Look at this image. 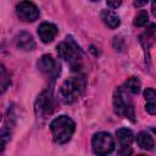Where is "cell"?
Listing matches in <instances>:
<instances>
[{
  "label": "cell",
  "instance_id": "obj_1",
  "mask_svg": "<svg viewBox=\"0 0 156 156\" xmlns=\"http://www.w3.org/2000/svg\"><path fill=\"white\" fill-rule=\"evenodd\" d=\"M85 90V79L83 76H72L66 79L60 88V98L65 104L76 102Z\"/></svg>",
  "mask_w": 156,
  "mask_h": 156
},
{
  "label": "cell",
  "instance_id": "obj_2",
  "mask_svg": "<svg viewBox=\"0 0 156 156\" xmlns=\"http://www.w3.org/2000/svg\"><path fill=\"white\" fill-rule=\"evenodd\" d=\"M50 129L54 140L57 144H65L71 140L76 129V124L68 116H58L50 123Z\"/></svg>",
  "mask_w": 156,
  "mask_h": 156
},
{
  "label": "cell",
  "instance_id": "obj_3",
  "mask_svg": "<svg viewBox=\"0 0 156 156\" xmlns=\"http://www.w3.org/2000/svg\"><path fill=\"white\" fill-rule=\"evenodd\" d=\"M66 39V41L57 45V54L61 58L69 62L74 69H78L80 66V50L71 37H67Z\"/></svg>",
  "mask_w": 156,
  "mask_h": 156
},
{
  "label": "cell",
  "instance_id": "obj_4",
  "mask_svg": "<svg viewBox=\"0 0 156 156\" xmlns=\"http://www.w3.org/2000/svg\"><path fill=\"white\" fill-rule=\"evenodd\" d=\"M113 106H115V111L121 115L124 116L127 118H129L130 121H134L135 118V113H134V105L132 99L128 96L127 91L123 88H117V90L115 91L113 95Z\"/></svg>",
  "mask_w": 156,
  "mask_h": 156
},
{
  "label": "cell",
  "instance_id": "obj_5",
  "mask_svg": "<svg viewBox=\"0 0 156 156\" xmlns=\"http://www.w3.org/2000/svg\"><path fill=\"white\" fill-rule=\"evenodd\" d=\"M93 150L98 156H106L115 149V140L107 132H99L93 136Z\"/></svg>",
  "mask_w": 156,
  "mask_h": 156
},
{
  "label": "cell",
  "instance_id": "obj_6",
  "mask_svg": "<svg viewBox=\"0 0 156 156\" xmlns=\"http://www.w3.org/2000/svg\"><path fill=\"white\" fill-rule=\"evenodd\" d=\"M16 12L20 20L24 22H34L39 17V10L30 1H21L16 6Z\"/></svg>",
  "mask_w": 156,
  "mask_h": 156
},
{
  "label": "cell",
  "instance_id": "obj_7",
  "mask_svg": "<svg viewBox=\"0 0 156 156\" xmlns=\"http://www.w3.org/2000/svg\"><path fill=\"white\" fill-rule=\"evenodd\" d=\"M38 68L41 73L48 76L49 78H56L60 73V65L58 62L50 55H43L38 61Z\"/></svg>",
  "mask_w": 156,
  "mask_h": 156
},
{
  "label": "cell",
  "instance_id": "obj_8",
  "mask_svg": "<svg viewBox=\"0 0 156 156\" xmlns=\"http://www.w3.org/2000/svg\"><path fill=\"white\" fill-rule=\"evenodd\" d=\"M35 111L37 113L45 118L48 116H50L54 111V100H52V95L50 91H43L38 99H37V102H35Z\"/></svg>",
  "mask_w": 156,
  "mask_h": 156
},
{
  "label": "cell",
  "instance_id": "obj_9",
  "mask_svg": "<svg viewBox=\"0 0 156 156\" xmlns=\"http://www.w3.org/2000/svg\"><path fill=\"white\" fill-rule=\"evenodd\" d=\"M38 34L41 39V41L44 43H50L55 39L56 34H57V27L52 23L49 22H44L39 26L38 28Z\"/></svg>",
  "mask_w": 156,
  "mask_h": 156
},
{
  "label": "cell",
  "instance_id": "obj_10",
  "mask_svg": "<svg viewBox=\"0 0 156 156\" xmlns=\"http://www.w3.org/2000/svg\"><path fill=\"white\" fill-rule=\"evenodd\" d=\"M15 41H16V46L23 51H30L35 48L34 39L28 32H20L16 35Z\"/></svg>",
  "mask_w": 156,
  "mask_h": 156
},
{
  "label": "cell",
  "instance_id": "obj_11",
  "mask_svg": "<svg viewBox=\"0 0 156 156\" xmlns=\"http://www.w3.org/2000/svg\"><path fill=\"white\" fill-rule=\"evenodd\" d=\"M116 135H117V141H118V145L121 146V149L128 147L133 141V133H132V130H129L127 128L118 129L116 132Z\"/></svg>",
  "mask_w": 156,
  "mask_h": 156
},
{
  "label": "cell",
  "instance_id": "obj_12",
  "mask_svg": "<svg viewBox=\"0 0 156 156\" xmlns=\"http://www.w3.org/2000/svg\"><path fill=\"white\" fill-rule=\"evenodd\" d=\"M101 20L111 29H115L119 26V17L112 10H104L101 12Z\"/></svg>",
  "mask_w": 156,
  "mask_h": 156
},
{
  "label": "cell",
  "instance_id": "obj_13",
  "mask_svg": "<svg viewBox=\"0 0 156 156\" xmlns=\"http://www.w3.org/2000/svg\"><path fill=\"white\" fill-rule=\"evenodd\" d=\"M136 141H138L139 146L141 149H145V150H152L154 145H155L152 136L149 133H146V132H140L136 135Z\"/></svg>",
  "mask_w": 156,
  "mask_h": 156
},
{
  "label": "cell",
  "instance_id": "obj_14",
  "mask_svg": "<svg viewBox=\"0 0 156 156\" xmlns=\"http://www.w3.org/2000/svg\"><path fill=\"white\" fill-rule=\"evenodd\" d=\"M140 80L138 79V78H135V77H130V78H128L127 80H126V83H124V90L127 91V93H130V94H138L139 91H140Z\"/></svg>",
  "mask_w": 156,
  "mask_h": 156
},
{
  "label": "cell",
  "instance_id": "obj_15",
  "mask_svg": "<svg viewBox=\"0 0 156 156\" xmlns=\"http://www.w3.org/2000/svg\"><path fill=\"white\" fill-rule=\"evenodd\" d=\"M154 38H155V26L151 24L150 28L140 37V41L145 49H149L151 46V44L154 43Z\"/></svg>",
  "mask_w": 156,
  "mask_h": 156
},
{
  "label": "cell",
  "instance_id": "obj_16",
  "mask_svg": "<svg viewBox=\"0 0 156 156\" xmlns=\"http://www.w3.org/2000/svg\"><path fill=\"white\" fill-rule=\"evenodd\" d=\"M11 139V130L7 126H5L1 130H0V152L5 149L7 141Z\"/></svg>",
  "mask_w": 156,
  "mask_h": 156
},
{
  "label": "cell",
  "instance_id": "obj_17",
  "mask_svg": "<svg viewBox=\"0 0 156 156\" xmlns=\"http://www.w3.org/2000/svg\"><path fill=\"white\" fill-rule=\"evenodd\" d=\"M9 84H10V77L7 74V71L2 65H0V93L4 91Z\"/></svg>",
  "mask_w": 156,
  "mask_h": 156
},
{
  "label": "cell",
  "instance_id": "obj_18",
  "mask_svg": "<svg viewBox=\"0 0 156 156\" xmlns=\"http://www.w3.org/2000/svg\"><path fill=\"white\" fill-rule=\"evenodd\" d=\"M147 21H149V15H147V12H146V11H140V12L136 15L135 20H134V24H135L136 27H144V26H146Z\"/></svg>",
  "mask_w": 156,
  "mask_h": 156
},
{
  "label": "cell",
  "instance_id": "obj_19",
  "mask_svg": "<svg viewBox=\"0 0 156 156\" xmlns=\"http://www.w3.org/2000/svg\"><path fill=\"white\" fill-rule=\"evenodd\" d=\"M144 98L146 100V102H154L155 101V98H156V93L152 88H147L145 91H144Z\"/></svg>",
  "mask_w": 156,
  "mask_h": 156
},
{
  "label": "cell",
  "instance_id": "obj_20",
  "mask_svg": "<svg viewBox=\"0 0 156 156\" xmlns=\"http://www.w3.org/2000/svg\"><path fill=\"white\" fill-rule=\"evenodd\" d=\"M146 111L150 115H155V112H156V104H155V101L154 102H146Z\"/></svg>",
  "mask_w": 156,
  "mask_h": 156
},
{
  "label": "cell",
  "instance_id": "obj_21",
  "mask_svg": "<svg viewBox=\"0 0 156 156\" xmlns=\"http://www.w3.org/2000/svg\"><path fill=\"white\" fill-rule=\"evenodd\" d=\"M106 4H107V6H110L112 9H117L121 5V1H107Z\"/></svg>",
  "mask_w": 156,
  "mask_h": 156
},
{
  "label": "cell",
  "instance_id": "obj_22",
  "mask_svg": "<svg viewBox=\"0 0 156 156\" xmlns=\"http://www.w3.org/2000/svg\"><path fill=\"white\" fill-rule=\"evenodd\" d=\"M146 4H147V1H134V6H143Z\"/></svg>",
  "mask_w": 156,
  "mask_h": 156
},
{
  "label": "cell",
  "instance_id": "obj_23",
  "mask_svg": "<svg viewBox=\"0 0 156 156\" xmlns=\"http://www.w3.org/2000/svg\"><path fill=\"white\" fill-rule=\"evenodd\" d=\"M139 156H145V155H139Z\"/></svg>",
  "mask_w": 156,
  "mask_h": 156
}]
</instances>
